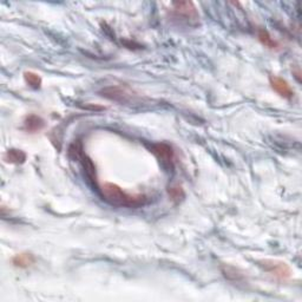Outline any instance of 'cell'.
Here are the masks:
<instances>
[{"label": "cell", "mask_w": 302, "mask_h": 302, "mask_svg": "<svg viewBox=\"0 0 302 302\" xmlns=\"http://www.w3.org/2000/svg\"><path fill=\"white\" fill-rule=\"evenodd\" d=\"M174 12L179 18H182L188 23H194L199 20V13L196 11L195 5L191 2L174 3Z\"/></svg>", "instance_id": "4"}, {"label": "cell", "mask_w": 302, "mask_h": 302, "mask_svg": "<svg viewBox=\"0 0 302 302\" xmlns=\"http://www.w3.org/2000/svg\"><path fill=\"white\" fill-rule=\"evenodd\" d=\"M257 37H258V40H260V42L262 43L266 48H268V49H277L278 48V43L269 35V33H268V31H266V30H258Z\"/></svg>", "instance_id": "11"}, {"label": "cell", "mask_w": 302, "mask_h": 302, "mask_svg": "<svg viewBox=\"0 0 302 302\" xmlns=\"http://www.w3.org/2000/svg\"><path fill=\"white\" fill-rule=\"evenodd\" d=\"M77 161L78 162H80V164H82L84 170H85V174L86 176H88V179L91 181V182L93 184H97V175H96V167L95 164H93V162L91 160L89 159V156L86 155L85 153L80 154L78 159H77Z\"/></svg>", "instance_id": "7"}, {"label": "cell", "mask_w": 302, "mask_h": 302, "mask_svg": "<svg viewBox=\"0 0 302 302\" xmlns=\"http://www.w3.org/2000/svg\"><path fill=\"white\" fill-rule=\"evenodd\" d=\"M102 96L120 103H126L127 100L131 98V93L127 91L126 89L119 88V86H109V88H105L102 91Z\"/></svg>", "instance_id": "5"}, {"label": "cell", "mask_w": 302, "mask_h": 302, "mask_svg": "<svg viewBox=\"0 0 302 302\" xmlns=\"http://www.w3.org/2000/svg\"><path fill=\"white\" fill-rule=\"evenodd\" d=\"M260 267L278 280H288L291 276L290 267L282 261L262 260L260 261Z\"/></svg>", "instance_id": "2"}, {"label": "cell", "mask_w": 302, "mask_h": 302, "mask_svg": "<svg viewBox=\"0 0 302 302\" xmlns=\"http://www.w3.org/2000/svg\"><path fill=\"white\" fill-rule=\"evenodd\" d=\"M35 262H36L35 255H32L30 253L17 254L16 256L12 258L13 266L18 267V268H29V267H31Z\"/></svg>", "instance_id": "9"}, {"label": "cell", "mask_w": 302, "mask_h": 302, "mask_svg": "<svg viewBox=\"0 0 302 302\" xmlns=\"http://www.w3.org/2000/svg\"><path fill=\"white\" fill-rule=\"evenodd\" d=\"M151 151L154 153L161 164L166 168L167 170H173L174 164H175V153L174 149L167 143H155L151 145Z\"/></svg>", "instance_id": "3"}, {"label": "cell", "mask_w": 302, "mask_h": 302, "mask_svg": "<svg viewBox=\"0 0 302 302\" xmlns=\"http://www.w3.org/2000/svg\"><path fill=\"white\" fill-rule=\"evenodd\" d=\"M24 79L26 84H28L29 86H31L32 89H39L40 86H42V77H40L38 73L32 71L25 72Z\"/></svg>", "instance_id": "12"}, {"label": "cell", "mask_w": 302, "mask_h": 302, "mask_svg": "<svg viewBox=\"0 0 302 302\" xmlns=\"http://www.w3.org/2000/svg\"><path fill=\"white\" fill-rule=\"evenodd\" d=\"M100 195L107 203L115 207L137 208L144 206L147 202V197L144 195H132L124 191L115 183L105 182L100 187Z\"/></svg>", "instance_id": "1"}, {"label": "cell", "mask_w": 302, "mask_h": 302, "mask_svg": "<svg viewBox=\"0 0 302 302\" xmlns=\"http://www.w3.org/2000/svg\"><path fill=\"white\" fill-rule=\"evenodd\" d=\"M4 161L10 164H23L26 161V154L19 149H10L5 153Z\"/></svg>", "instance_id": "10"}, {"label": "cell", "mask_w": 302, "mask_h": 302, "mask_svg": "<svg viewBox=\"0 0 302 302\" xmlns=\"http://www.w3.org/2000/svg\"><path fill=\"white\" fill-rule=\"evenodd\" d=\"M45 120L40 116L37 115H29L24 120V129L28 132L35 133L38 132L40 130L44 129Z\"/></svg>", "instance_id": "8"}, {"label": "cell", "mask_w": 302, "mask_h": 302, "mask_svg": "<svg viewBox=\"0 0 302 302\" xmlns=\"http://www.w3.org/2000/svg\"><path fill=\"white\" fill-rule=\"evenodd\" d=\"M269 83L271 85V88H273L274 91H276L278 95L281 97H283V98H291L294 95L293 89L290 88V85L288 84L286 80L280 78V77L277 76H270L269 77Z\"/></svg>", "instance_id": "6"}, {"label": "cell", "mask_w": 302, "mask_h": 302, "mask_svg": "<svg viewBox=\"0 0 302 302\" xmlns=\"http://www.w3.org/2000/svg\"><path fill=\"white\" fill-rule=\"evenodd\" d=\"M168 194H169L170 199L176 203L182 202V201L184 200V197H186V193H184L182 187H180V186L170 187L169 189H168Z\"/></svg>", "instance_id": "13"}]
</instances>
